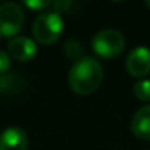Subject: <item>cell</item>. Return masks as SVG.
Segmentation results:
<instances>
[{"instance_id":"obj_11","label":"cell","mask_w":150,"mask_h":150,"mask_svg":"<svg viewBox=\"0 0 150 150\" xmlns=\"http://www.w3.org/2000/svg\"><path fill=\"white\" fill-rule=\"evenodd\" d=\"M15 80H18V78L13 77V75H3V77H0V93L8 94V93L15 91L18 88V86H19Z\"/></svg>"},{"instance_id":"obj_15","label":"cell","mask_w":150,"mask_h":150,"mask_svg":"<svg viewBox=\"0 0 150 150\" xmlns=\"http://www.w3.org/2000/svg\"><path fill=\"white\" fill-rule=\"evenodd\" d=\"M146 6L150 9V0H146Z\"/></svg>"},{"instance_id":"obj_13","label":"cell","mask_w":150,"mask_h":150,"mask_svg":"<svg viewBox=\"0 0 150 150\" xmlns=\"http://www.w3.org/2000/svg\"><path fill=\"white\" fill-rule=\"evenodd\" d=\"M9 68H11V56L6 52L0 50V74L8 72Z\"/></svg>"},{"instance_id":"obj_7","label":"cell","mask_w":150,"mask_h":150,"mask_svg":"<svg viewBox=\"0 0 150 150\" xmlns=\"http://www.w3.org/2000/svg\"><path fill=\"white\" fill-rule=\"evenodd\" d=\"M28 135L19 127H9L0 134V150H27Z\"/></svg>"},{"instance_id":"obj_1","label":"cell","mask_w":150,"mask_h":150,"mask_svg":"<svg viewBox=\"0 0 150 150\" xmlns=\"http://www.w3.org/2000/svg\"><path fill=\"white\" fill-rule=\"evenodd\" d=\"M103 81V68L97 59L83 56L77 60L69 74H68V84L75 94L88 96L94 93Z\"/></svg>"},{"instance_id":"obj_9","label":"cell","mask_w":150,"mask_h":150,"mask_svg":"<svg viewBox=\"0 0 150 150\" xmlns=\"http://www.w3.org/2000/svg\"><path fill=\"white\" fill-rule=\"evenodd\" d=\"M134 96L138 100L143 102H150V80H140L134 84L132 87Z\"/></svg>"},{"instance_id":"obj_5","label":"cell","mask_w":150,"mask_h":150,"mask_svg":"<svg viewBox=\"0 0 150 150\" xmlns=\"http://www.w3.org/2000/svg\"><path fill=\"white\" fill-rule=\"evenodd\" d=\"M125 69L131 77H146L150 74V49L146 46H138L129 52L125 60Z\"/></svg>"},{"instance_id":"obj_2","label":"cell","mask_w":150,"mask_h":150,"mask_svg":"<svg viewBox=\"0 0 150 150\" xmlns=\"http://www.w3.org/2000/svg\"><path fill=\"white\" fill-rule=\"evenodd\" d=\"M63 33V19L54 12H43L33 24L34 38L44 46L56 43Z\"/></svg>"},{"instance_id":"obj_12","label":"cell","mask_w":150,"mask_h":150,"mask_svg":"<svg viewBox=\"0 0 150 150\" xmlns=\"http://www.w3.org/2000/svg\"><path fill=\"white\" fill-rule=\"evenodd\" d=\"M27 8H30V9H33V11H35V12H43V11H46L47 8H50L52 6V2H44V0H28V2H25L24 3Z\"/></svg>"},{"instance_id":"obj_8","label":"cell","mask_w":150,"mask_h":150,"mask_svg":"<svg viewBox=\"0 0 150 150\" xmlns=\"http://www.w3.org/2000/svg\"><path fill=\"white\" fill-rule=\"evenodd\" d=\"M131 131L140 140H150V105L140 108L131 119Z\"/></svg>"},{"instance_id":"obj_6","label":"cell","mask_w":150,"mask_h":150,"mask_svg":"<svg viewBox=\"0 0 150 150\" xmlns=\"http://www.w3.org/2000/svg\"><path fill=\"white\" fill-rule=\"evenodd\" d=\"M9 54L19 62H30L37 54V44L28 37H15L8 44Z\"/></svg>"},{"instance_id":"obj_4","label":"cell","mask_w":150,"mask_h":150,"mask_svg":"<svg viewBox=\"0 0 150 150\" xmlns=\"http://www.w3.org/2000/svg\"><path fill=\"white\" fill-rule=\"evenodd\" d=\"M25 21L22 8L18 3L8 2L0 6V34L3 37H13L21 31Z\"/></svg>"},{"instance_id":"obj_10","label":"cell","mask_w":150,"mask_h":150,"mask_svg":"<svg viewBox=\"0 0 150 150\" xmlns=\"http://www.w3.org/2000/svg\"><path fill=\"white\" fill-rule=\"evenodd\" d=\"M63 52H65V54H66V57L68 59H72V60H80L83 56V46H81V43H78V41H75V40H69V41H66L65 43V46H63Z\"/></svg>"},{"instance_id":"obj_16","label":"cell","mask_w":150,"mask_h":150,"mask_svg":"<svg viewBox=\"0 0 150 150\" xmlns=\"http://www.w3.org/2000/svg\"><path fill=\"white\" fill-rule=\"evenodd\" d=\"M2 37H3V35H2V34H0V40H2Z\"/></svg>"},{"instance_id":"obj_14","label":"cell","mask_w":150,"mask_h":150,"mask_svg":"<svg viewBox=\"0 0 150 150\" xmlns=\"http://www.w3.org/2000/svg\"><path fill=\"white\" fill-rule=\"evenodd\" d=\"M52 8L54 9V13L60 15L62 12H68V9L71 8V2H52Z\"/></svg>"},{"instance_id":"obj_3","label":"cell","mask_w":150,"mask_h":150,"mask_svg":"<svg viewBox=\"0 0 150 150\" xmlns=\"http://www.w3.org/2000/svg\"><path fill=\"white\" fill-rule=\"evenodd\" d=\"M93 52L103 59L119 56L125 49V37L116 30H102L91 40Z\"/></svg>"}]
</instances>
